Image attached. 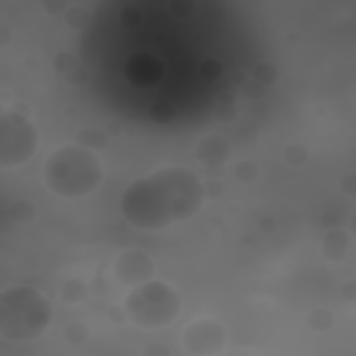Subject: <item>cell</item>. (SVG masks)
<instances>
[{
    "label": "cell",
    "mask_w": 356,
    "mask_h": 356,
    "mask_svg": "<svg viewBox=\"0 0 356 356\" xmlns=\"http://www.w3.org/2000/svg\"><path fill=\"white\" fill-rule=\"evenodd\" d=\"M42 181L56 197L81 200V197H89V195H95L100 189V184H103V161H100L97 150H92V147L81 145V142L58 145L44 159Z\"/></svg>",
    "instance_id": "obj_2"
},
{
    "label": "cell",
    "mask_w": 356,
    "mask_h": 356,
    "mask_svg": "<svg viewBox=\"0 0 356 356\" xmlns=\"http://www.w3.org/2000/svg\"><path fill=\"white\" fill-rule=\"evenodd\" d=\"M142 353H145V356H170V350H167L164 345H147Z\"/></svg>",
    "instance_id": "obj_17"
},
{
    "label": "cell",
    "mask_w": 356,
    "mask_h": 356,
    "mask_svg": "<svg viewBox=\"0 0 356 356\" xmlns=\"http://www.w3.org/2000/svg\"><path fill=\"white\" fill-rule=\"evenodd\" d=\"M81 145H86V147H92V145H97V147H103L106 145V139L100 136V131H81V139H78ZM95 150V147H92Z\"/></svg>",
    "instance_id": "obj_15"
},
{
    "label": "cell",
    "mask_w": 356,
    "mask_h": 356,
    "mask_svg": "<svg viewBox=\"0 0 356 356\" xmlns=\"http://www.w3.org/2000/svg\"><path fill=\"white\" fill-rule=\"evenodd\" d=\"M53 325V300L31 284H14L0 295V337L6 342L39 339Z\"/></svg>",
    "instance_id": "obj_3"
},
{
    "label": "cell",
    "mask_w": 356,
    "mask_h": 356,
    "mask_svg": "<svg viewBox=\"0 0 356 356\" xmlns=\"http://www.w3.org/2000/svg\"><path fill=\"white\" fill-rule=\"evenodd\" d=\"M195 153H197V159H200L206 167H220V164L231 156V145H228V139H222L220 134H209V136H203V139L195 145Z\"/></svg>",
    "instance_id": "obj_8"
},
{
    "label": "cell",
    "mask_w": 356,
    "mask_h": 356,
    "mask_svg": "<svg viewBox=\"0 0 356 356\" xmlns=\"http://www.w3.org/2000/svg\"><path fill=\"white\" fill-rule=\"evenodd\" d=\"M306 323H309L312 331H328L334 325V314L328 309H312V314L306 317Z\"/></svg>",
    "instance_id": "obj_11"
},
{
    "label": "cell",
    "mask_w": 356,
    "mask_h": 356,
    "mask_svg": "<svg viewBox=\"0 0 356 356\" xmlns=\"http://www.w3.org/2000/svg\"><path fill=\"white\" fill-rule=\"evenodd\" d=\"M67 339H70L72 345H81V342L86 339V325H83V323H70V325H67Z\"/></svg>",
    "instance_id": "obj_14"
},
{
    "label": "cell",
    "mask_w": 356,
    "mask_h": 356,
    "mask_svg": "<svg viewBox=\"0 0 356 356\" xmlns=\"http://www.w3.org/2000/svg\"><path fill=\"white\" fill-rule=\"evenodd\" d=\"M206 203L203 178L184 164H164L134 178L120 195V214L136 231H167Z\"/></svg>",
    "instance_id": "obj_1"
},
{
    "label": "cell",
    "mask_w": 356,
    "mask_h": 356,
    "mask_svg": "<svg viewBox=\"0 0 356 356\" xmlns=\"http://www.w3.org/2000/svg\"><path fill=\"white\" fill-rule=\"evenodd\" d=\"M111 275L117 284L134 289L145 281H153L156 278V261L147 250H139V248H125L120 250L114 259H111Z\"/></svg>",
    "instance_id": "obj_7"
},
{
    "label": "cell",
    "mask_w": 356,
    "mask_h": 356,
    "mask_svg": "<svg viewBox=\"0 0 356 356\" xmlns=\"http://www.w3.org/2000/svg\"><path fill=\"white\" fill-rule=\"evenodd\" d=\"M86 295H89V289H86V284H83L81 278H67L64 286H61V300H64L67 306L81 303Z\"/></svg>",
    "instance_id": "obj_10"
},
{
    "label": "cell",
    "mask_w": 356,
    "mask_h": 356,
    "mask_svg": "<svg viewBox=\"0 0 356 356\" xmlns=\"http://www.w3.org/2000/svg\"><path fill=\"white\" fill-rule=\"evenodd\" d=\"M236 178L239 181H256L259 178V167L253 161H239L236 164Z\"/></svg>",
    "instance_id": "obj_12"
},
{
    "label": "cell",
    "mask_w": 356,
    "mask_h": 356,
    "mask_svg": "<svg viewBox=\"0 0 356 356\" xmlns=\"http://www.w3.org/2000/svg\"><path fill=\"white\" fill-rule=\"evenodd\" d=\"M181 345L189 356H220L228 348V328L222 320H217L211 314L195 317L184 328Z\"/></svg>",
    "instance_id": "obj_6"
},
{
    "label": "cell",
    "mask_w": 356,
    "mask_h": 356,
    "mask_svg": "<svg viewBox=\"0 0 356 356\" xmlns=\"http://www.w3.org/2000/svg\"><path fill=\"white\" fill-rule=\"evenodd\" d=\"M348 242H350L348 231H342V228L325 231V236H323V256L328 261H342L348 256Z\"/></svg>",
    "instance_id": "obj_9"
},
{
    "label": "cell",
    "mask_w": 356,
    "mask_h": 356,
    "mask_svg": "<svg viewBox=\"0 0 356 356\" xmlns=\"http://www.w3.org/2000/svg\"><path fill=\"white\" fill-rule=\"evenodd\" d=\"M122 19H125L128 25H131V22H139V11H136V8H125V11H122Z\"/></svg>",
    "instance_id": "obj_19"
},
{
    "label": "cell",
    "mask_w": 356,
    "mask_h": 356,
    "mask_svg": "<svg viewBox=\"0 0 356 356\" xmlns=\"http://www.w3.org/2000/svg\"><path fill=\"white\" fill-rule=\"evenodd\" d=\"M286 161H292V164H303V147H298V145L286 147Z\"/></svg>",
    "instance_id": "obj_16"
},
{
    "label": "cell",
    "mask_w": 356,
    "mask_h": 356,
    "mask_svg": "<svg viewBox=\"0 0 356 356\" xmlns=\"http://www.w3.org/2000/svg\"><path fill=\"white\" fill-rule=\"evenodd\" d=\"M181 309H184L181 292L164 278L145 281V284L128 289V295L122 298L125 320L145 331H159V328L172 325L178 320Z\"/></svg>",
    "instance_id": "obj_4"
},
{
    "label": "cell",
    "mask_w": 356,
    "mask_h": 356,
    "mask_svg": "<svg viewBox=\"0 0 356 356\" xmlns=\"http://www.w3.org/2000/svg\"><path fill=\"white\" fill-rule=\"evenodd\" d=\"M348 234H350V239H356V209L348 217Z\"/></svg>",
    "instance_id": "obj_20"
},
{
    "label": "cell",
    "mask_w": 356,
    "mask_h": 356,
    "mask_svg": "<svg viewBox=\"0 0 356 356\" xmlns=\"http://www.w3.org/2000/svg\"><path fill=\"white\" fill-rule=\"evenodd\" d=\"M64 17H67V22H70L72 28H81L83 22H89V19L83 17V8H81V6H67V11H64Z\"/></svg>",
    "instance_id": "obj_13"
},
{
    "label": "cell",
    "mask_w": 356,
    "mask_h": 356,
    "mask_svg": "<svg viewBox=\"0 0 356 356\" xmlns=\"http://www.w3.org/2000/svg\"><path fill=\"white\" fill-rule=\"evenodd\" d=\"M189 8H192L189 3H178V0H172V3H170V11H172V14H186Z\"/></svg>",
    "instance_id": "obj_18"
},
{
    "label": "cell",
    "mask_w": 356,
    "mask_h": 356,
    "mask_svg": "<svg viewBox=\"0 0 356 356\" xmlns=\"http://www.w3.org/2000/svg\"><path fill=\"white\" fill-rule=\"evenodd\" d=\"M39 147V131L25 106H6L0 114V167H22Z\"/></svg>",
    "instance_id": "obj_5"
}]
</instances>
